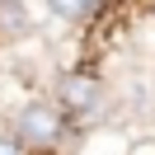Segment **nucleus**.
<instances>
[{
  "mask_svg": "<svg viewBox=\"0 0 155 155\" xmlns=\"http://www.w3.org/2000/svg\"><path fill=\"white\" fill-rule=\"evenodd\" d=\"M99 99H104L99 75H85V71H71V75H61L57 104L66 108V113H94V108H99Z\"/></svg>",
  "mask_w": 155,
  "mask_h": 155,
  "instance_id": "2",
  "label": "nucleus"
},
{
  "mask_svg": "<svg viewBox=\"0 0 155 155\" xmlns=\"http://www.w3.org/2000/svg\"><path fill=\"white\" fill-rule=\"evenodd\" d=\"M0 155H24V141L14 132H0Z\"/></svg>",
  "mask_w": 155,
  "mask_h": 155,
  "instance_id": "4",
  "label": "nucleus"
},
{
  "mask_svg": "<svg viewBox=\"0 0 155 155\" xmlns=\"http://www.w3.org/2000/svg\"><path fill=\"white\" fill-rule=\"evenodd\" d=\"M47 10L57 19H85V14L99 10V0H47Z\"/></svg>",
  "mask_w": 155,
  "mask_h": 155,
  "instance_id": "3",
  "label": "nucleus"
},
{
  "mask_svg": "<svg viewBox=\"0 0 155 155\" xmlns=\"http://www.w3.org/2000/svg\"><path fill=\"white\" fill-rule=\"evenodd\" d=\"M19 136L24 146H42V150H47V146H57L61 136H66V117H61V108L57 104H47V99H38V104H28L19 113Z\"/></svg>",
  "mask_w": 155,
  "mask_h": 155,
  "instance_id": "1",
  "label": "nucleus"
},
{
  "mask_svg": "<svg viewBox=\"0 0 155 155\" xmlns=\"http://www.w3.org/2000/svg\"><path fill=\"white\" fill-rule=\"evenodd\" d=\"M132 155H155V141H141V146H136Z\"/></svg>",
  "mask_w": 155,
  "mask_h": 155,
  "instance_id": "6",
  "label": "nucleus"
},
{
  "mask_svg": "<svg viewBox=\"0 0 155 155\" xmlns=\"http://www.w3.org/2000/svg\"><path fill=\"white\" fill-rule=\"evenodd\" d=\"M5 24H10V28H28V24H24V5H5Z\"/></svg>",
  "mask_w": 155,
  "mask_h": 155,
  "instance_id": "5",
  "label": "nucleus"
}]
</instances>
